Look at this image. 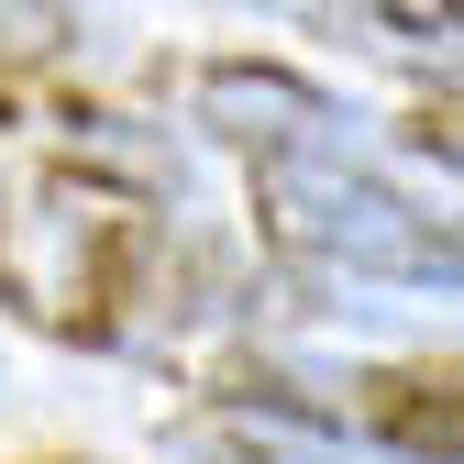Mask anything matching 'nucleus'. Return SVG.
I'll use <instances>...</instances> for the list:
<instances>
[{
    "instance_id": "nucleus-3",
    "label": "nucleus",
    "mask_w": 464,
    "mask_h": 464,
    "mask_svg": "<svg viewBox=\"0 0 464 464\" xmlns=\"http://www.w3.org/2000/svg\"><path fill=\"white\" fill-rule=\"evenodd\" d=\"M332 420H354V431H365V442H387L398 464H464L453 354H410V365H365V376H343Z\"/></svg>"
},
{
    "instance_id": "nucleus-1",
    "label": "nucleus",
    "mask_w": 464,
    "mask_h": 464,
    "mask_svg": "<svg viewBox=\"0 0 464 464\" xmlns=\"http://www.w3.org/2000/svg\"><path fill=\"white\" fill-rule=\"evenodd\" d=\"M255 232L310 276H387V287H453V221L410 210L387 178H365L332 133L255 155Z\"/></svg>"
},
{
    "instance_id": "nucleus-6",
    "label": "nucleus",
    "mask_w": 464,
    "mask_h": 464,
    "mask_svg": "<svg viewBox=\"0 0 464 464\" xmlns=\"http://www.w3.org/2000/svg\"><path fill=\"white\" fill-rule=\"evenodd\" d=\"M398 133H410V144H420L431 166H453V89H431V100H420V111H410Z\"/></svg>"
},
{
    "instance_id": "nucleus-4",
    "label": "nucleus",
    "mask_w": 464,
    "mask_h": 464,
    "mask_svg": "<svg viewBox=\"0 0 464 464\" xmlns=\"http://www.w3.org/2000/svg\"><path fill=\"white\" fill-rule=\"evenodd\" d=\"M67 44H78V0H0V89L67 67Z\"/></svg>"
},
{
    "instance_id": "nucleus-2",
    "label": "nucleus",
    "mask_w": 464,
    "mask_h": 464,
    "mask_svg": "<svg viewBox=\"0 0 464 464\" xmlns=\"http://www.w3.org/2000/svg\"><path fill=\"white\" fill-rule=\"evenodd\" d=\"M188 122L221 133V144H244V155H276V144L332 133V89L299 78V67H276V55H221V67L188 78Z\"/></svg>"
},
{
    "instance_id": "nucleus-5",
    "label": "nucleus",
    "mask_w": 464,
    "mask_h": 464,
    "mask_svg": "<svg viewBox=\"0 0 464 464\" xmlns=\"http://www.w3.org/2000/svg\"><path fill=\"white\" fill-rule=\"evenodd\" d=\"M354 12H376L387 34H431V44L453 34V0H354Z\"/></svg>"
}]
</instances>
